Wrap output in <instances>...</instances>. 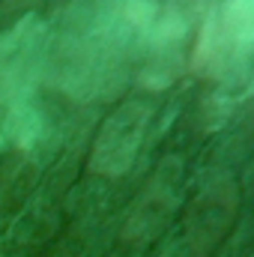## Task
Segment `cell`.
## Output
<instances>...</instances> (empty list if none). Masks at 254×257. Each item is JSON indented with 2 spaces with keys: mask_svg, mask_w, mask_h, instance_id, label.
Segmentation results:
<instances>
[{
  "mask_svg": "<svg viewBox=\"0 0 254 257\" xmlns=\"http://www.w3.org/2000/svg\"><path fill=\"white\" fill-rule=\"evenodd\" d=\"M254 60V0H215L189 51V69L203 78H230Z\"/></svg>",
  "mask_w": 254,
  "mask_h": 257,
  "instance_id": "7a4b0ae2",
  "label": "cell"
},
{
  "mask_svg": "<svg viewBox=\"0 0 254 257\" xmlns=\"http://www.w3.org/2000/svg\"><path fill=\"white\" fill-rule=\"evenodd\" d=\"M150 123H153V105L150 102L129 99L123 105H117L105 117V123L99 126L96 138H93L87 171L96 177H108V180H117V177L129 174L144 141H147Z\"/></svg>",
  "mask_w": 254,
  "mask_h": 257,
  "instance_id": "277c9868",
  "label": "cell"
},
{
  "mask_svg": "<svg viewBox=\"0 0 254 257\" xmlns=\"http://www.w3.org/2000/svg\"><path fill=\"white\" fill-rule=\"evenodd\" d=\"M183 189H186L183 159L168 156L153 171V177L147 180L141 194L135 197V203H132V209L126 215V224H123V239L132 242V245L156 239L165 230V224L174 218V212L180 209Z\"/></svg>",
  "mask_w": 254,
  "mask_h": 257,
  "instance_id": "8992f818",
  "label": "cell"
},
{
  "mask_svg": "<svg viewBox=\"0 0 254 257\" xmlns=\"http://www.w3.org/2000/svg\"><path fill=\"white\" fill-rule=\"evenodd\" d=\"M191 51V21L180 0H165L153 30L141 42V69L138 84L147 90L171 87L186 69Z\"/></svg>",
  "mask_w": 254,
  "mask_h": 257,
  "instance_id": "3957f363",
  "label": "cell"
},
{
  "mask_svg": "<svg viewBox=\"0 0 254 257\" xmlns=\"http://www.w3.org/2000/svg\"><path fill=\"white\" fill-rule=\"evenodd\" d=\"M48 48V30L36 15H24L0 33V138L27 147L39 132L36 81Z\"/></svg>",
  "mask_w": 254,
  "mask_h": 257,
  "instance_id": "6da1fadb",
  "label": "cell"
},
{
  "mask_svg": "<svg viewBox=\"0 0 254 257\" xmlns=\"http://www.w3.org/2000/svg\"><path fill=\"white\" fill-rule=\"evenodd\" d=\"M239 209V186L227 171L209 174L186 212V245L194 257H206L233 227Z\"/></svg>",
  "mask_w": 254,
  "mask_h": 257,
  "instance_id": "5b68a950",
  "label": "cell"
}]
</instances>
